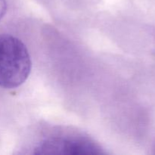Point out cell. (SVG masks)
<instances>
[{
	"label": "cell",
	"instance_id": "1",
	"mask_svg": "<svg viewBox=\"0 0 155 155\" xmlns=\"http://www.w3.org/2000/svg\"><path fill=\"white\" fill-rule=\"evenodd\" d=\"M31 68L30 54L24 42L12 35H0V87L13 89L22 85Z\"/></svg>",
	"mask_w": 155,
	"mask_h": 155
},
{
	"label": "cell",
	"instance_id": "2",
	"mask_svg": "<svg viewBox=\"0 0 155 155\" xmlns=\"http://www.w3.org/2000/svg\"><path fill=\"white\" fill-rule=\"evenodd\" d=\"M34 154H101V148L86 138L77 136H55L39 144Z\"/></svg>",
	"mask_w": 155,
	"mask_h": 155
},
{
	"label": "cell",
	"instance_id": "3",
	"mask_svg": "<svg viewBox=\"0 0 155 155\" xmlns=\"http://www.w3.org/2000/svg\"><path fill=\"white\" fill-rule=\"evenodd\" d=\"M7 10V4L5 0H0V21L4 17Z\"/></svg>",
	"mask_w": 155,
	"mask_h": 155
}]
</instances>
